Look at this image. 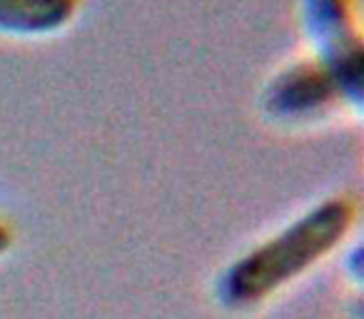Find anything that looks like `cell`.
<instances>
[{"label": "cell", "instance_id": "3", "mask_svg": "<svg viewBox=\"0 0 364 319\" xmlns=\"http://www.w3.org/2000/svg\"><path fill=\"white\" fill-rule=\"evenodd\" d=\"M262 110L277 122H307L344 105L342 92L319 63L302 58L269 77L262 90Z\"/></svg>", "mask_w": 364, "mask_h": 319}, {"label": "cell", "instance_id": "4", "mask_svg": "<svg viewBox=\"0 0 364 319\" xmlns=\"http://www.w3.org/2000/svg\"><path fill=\"white\" fill-rule=\"evenodd\" d=\"M80 0H0V36L46 38L65 31Z\"/></svg>", "mask_w": 364, "mask_h": 319}, {"label": "cell", "instance_id": "5", "mask_svg": "<svg viewBox=\"0 0 364 319\" xmlns=\"http://www.w3.org/2000/svg\"><path fill=\"white\" fill-rule=\"evenodd\" d=\"M11 244H13V234H11V229L6 227V225L0 222V257L11 249Z\"/></svg>", "mask_w": 364, "mask_h": 319}, {"label": "cell", "instance_id": "2", "mask_svg": "<svg viewBox=\"0 0 364 319\" xmlns=\"http://www.w3.org/2000/svg\"><path fill=\"white\" fill-rule=\"evenodd\" d=\"M302 31L312 60L327 70L354 112L364 100V45L357 23V0H302Z\"/></svg>", "mask_w": 364, "mask_h": 319}, {"label": "cell", "instance_id": "1", "mask_svg": "<svg viewBox=\"0 0 364 319\" xmlns=\"http://www.w3.org/2000/svg\"><path fill=\"white\" fill-rule=\"evenodd\" d=\"M347 198H327L294 217L277 234L237 257L218 279V299L228 309H250L312 269L342 244L354 225Z\"/></svg>", "mask_w": 364, "mask_h": 319}]
</instances>
